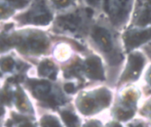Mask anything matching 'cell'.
Listing matches in <instances>:
<instances>
[{"instance_id": "8fae6325", "label": "cell", "mask_w": 151, "mask_h": 127, "mask_svg": "<svg viewBox=\"0 0 151 127\" xmlns=\"http://www.w3.org/2000/svg\"><path fill=\"white\" fill-rule=\"evenodd\" d=\"M129 3V0H118V4H119V12H118V16L119 19L123 18L126 16L127 12V4Z\"/></svg>"}, {"instance_id": "ac0fdd59", "label": "cell", "mask_w": 151, "mask_h": 127, "mask_svg": "<svg viewBox=\"0 0 151 127\" xmlns=\"http://www.w3.org/2000/svg\"><path fill=\"white\" fill-rule=\"evenodd\" d=\"M133 117V111L130 112H121L120 115H119V118L120 119H128Z\"/></svg>"}, {"instance_id": "9c48e42d", "label": "cell", "mask_w": 151, "mask_h": 127, "mask_svg": "<svg viewBox=\"0 0 151 127\" xmlns=\"http://www.w3.org/2000/svg\"><path fill=\"white\" fill-rule=\"evenodd\" d=\"M62 118L64 119V121L65 122V124L67 126H73L78 122L77 117L74 116L73 113L68 112V111H65V112L62 113Z\"/></svg>"}, {"instance_id": "277c9868", "label": "cell", "mask_w": 151, "mask_h": 127, "mask_svg": "<svg viewBox=\"0 0 151 127\" xmlns=\"http://www.w3.org/2000/svg\"><path fill=\"white\" fill-rule=\"evenodd\" d=\"M59 23L60 25H62V27L67 30H72L74 31L78 26V24L80 23V19L76 16L73 15H66V16H63L59 18Z\"/></svg>"}, {"instance_id": "7c38bea8", "label": "cell", "mask_w": 151, "mask_h": 127, "mask_svg": "<svg viewBox=\"0 0 151 127\" xmlns=\"http://www.w3.org/2000/svg\"><path fill=\"white\" fill-rule=\"evenodd\" d=\"M42 125L43 126H60L57 118L53 117H50V116L44 117L42 119Z\"/></svg>"}, {"instance_id": "4fadbf2b", "label": "cell", "mask_w": 151, "mask_h": 127, "mask_svg": "<svg viewBox=\"0 0 151 127\" xmlns=\"http://www.w3.org/2000/svg\"><path fill=\"white\" fill-rule=\"evenodd\" d=\"M93 108H94V102L92 99H86L81 103V110L86 114L90 113L93 110Z\"/></svg>"}, {"instance_id": "2e32d148", "label": "cell", "mask_w": 151, "mask_h": 127, "mask_svg": "<svg viewBox=\"0 0 151 127\" xmlns=\"http://www.w3.org/2000/svg\"><path fill=\"white\" fill-rule=\"evenodd\" d=\"M8 1L14 7H23L27 4V0H8Z\"/></svg>"}, {"instance_id": "52a82bcc", "label": "cell", "mask_w": 151, "mask_h": 127, "mask_svg": "<svg viewBox=\"0 0 151 127\" xmlns=\"http://www.w3.org/2000/svg\"><path fill=\"white\" fill-rule=\"evenodd\" d=\"M130 65L134 71V72H139V71L143 66V57L140 54H134L131 56L130 58Z\"/></svg>"}, {"instance_id": "e0dca14e", "label": "cell", "mask_w": 151, "mask_h": 127, "mask_svg": "<svg viewBox=\"0 0 151 127\" xmlns=\"http://www.w3.org/2000/svg\"><path fill=\"white\" fill-rule=\"evenodd\" d=\"M54 3L59 7H65L70 4V0H54Z\"/></svg>"}, {"instance_id": "30bf717a", "label": "cell", "mask_w": 151, "mask_h": 127, "mask_svg": "<svg viewBox=\"0 0 151 127\" xmlns=\"http://www.w3.org/2000/svg\"><path fill=\"white\" fill-rule=\"evenodd\" d=\"M52 17L50 13H42L39 15H36L34 18V22L36 24H40V25H46L48 24L50 20H51Z\"/></svg>"}, {"instance_id": "7402d4cb", "label": "cell", "mask_w": 151, "mask_h": 127, "mask_svg": "<svg viewBox=\"0 0 151 127\" xmlns=\"http://www.w3.org/2000/svg\"><path fill=\"white\" fill-rule=\"evenodd\" d=\"M86 11H87V12H88V15H92V14H93V11H92L91 9L88 8V9H87Z\"/></svg>"}, {"instance_id": "8992f818", "label": "cell", "mask_w": 151, "mask_h": 127, "mask_svg": "<svg viewBox=\"0 0 151 127\" xmlns=\"http://www.w3.org/2000/svg\"><path fill=\"white\" fill-rule=\"evenodd\" d=\"M50 86L46 81L36 83L34 86L35 95L40 98H47L50 93Z\"/></svg>"}, {"instance_id": "9a60e30c", "label": "cell", "mask_w": 151, "mask_h": 127, "mask_svg": "<svg viewBox=\"0 0 151 127\" xmlns=\"http://www.w3.org/2000/svg\"><path fill=\"white\" fill-rule=\"evenodd\" d=\"M98 98H99V102L101 103V104L106 105V106L109 104L110 100H111L110 94H109V92H107V91H104V93H100L99 95H98Z\"/></svg>"}, {"instance_id": "7a4b0ae2", "label": "cell", "mask_w": 151, "mask_h": 127, "mask_svg": "<svg viewBox=\"0 0 151 127\" xmlns=\"http://www.w3.org/2000/svg\"><path fill=\"white\" fill-rule=\"evenodd\" d=\"M87 72L94 80H104L101 60L97 57H91L86 61Z\"/></svg>"}, {"instance_id": "5b68a950", "label": "cell", "mask_w": 151, "mask_h": 127, "mask_svg": "<svg viewBox=\"0 0 151 127\" xmlns=\"http://www.w3.org/2000/svg\"><path fill=\"white\" fill-rule=\"evenodd\" d=\"M46 45H47L46 42L42 38H39V37H30L24 44L26 48H28L34 51H38V52L42 51L46 48Z\"/></svg>"}, {"instance_id": "ba28073f", "label": "cell", "mask_w": 151, "mask_h": 127, "mask_svg": "<svg viewBox=\"0 0 151 127\" xmlns=\"http://www.w3.org/2000/svg\"><path fill=\"white\" fill-rule=\"evenodd\" d=\"M54 69V65L50 61H44L42 62L40 66H39V73L40 75L46 76V75H50L53 72Z\"/></svg>"}, {"instance_id": "d6986e66", "label": "cell", "mask_w": 151, "mask_h": 127, "mask_svg": "<svg viewBox=\"0 0 151 127\" xmlns=\"http://www.w3.org/2000/svg\"><path fill=\"white\" fill-rule=\"evenodd\" d=\"M64 88H65V91L66 93H73V92L74 91V86H73V84H72V83H67V84H65V87H64Z\"/></svg>"}, {"instance_id": "44dd1931", "label": "cell", "mask_w": 151, "mask_h": 127, "mask_svg": "<svg viewBox=\"0 0 151 127\" xmlns=\"http://www.w3.org/2000/svg\"><path fill=\"white\" fill-rule=\"evenodd\" d=\"M88 2L92 5H96L98 3V0H88Z\"/></svg>"}, {"instance_id": "6da1fadb", "label": "cell", "mask_w": 151, "mask_h": 127, "mask_svg": "<svg viewBox=\"0 0 151 127\" xmlns=\"http://www.w3.org/2000/svg\"><path fill=\"white\" fill-rule=\"evenodd\" d=\"M93 37L104 51H111L112 49L111 39L109 32L103 27H95Z\"/></svg>"}, {"instance_id": "5bb4252c", "label": "cell", "mask_w": 151, "mask_h": 127, "mask_svg": "<svg viewBox=\"0 0 151 127\" xmlns=\"http://www.w3.org/2000/svg\"><path fill=\"white\" fill-rule=\"evenodd\" d=\"M14 66V62L12 58L10 57H7L5 59H4L2 61V64H1V69L4 71V72H9L11 71Z\"/></svg>"}, {"instance_id": "ffe728a7", "label": "cell", "mask_w": 151, "mask_h": 127, "mask_svg": "<svg viewBox=\"0 0 151 127\" xmlns=\"http://www.w3.org/2000/svg\"><path fill=\"white\" fill-rule=\"evenodd\" d=\"M104 10L110 12V0H104Z\"/></svg>"}, {"instance_id": "3957f363", "label": "cell", "mask_w": 151, "mask_h": 127, "mask_svg": "<svg viewBox=\"0 0 151 127\" xmlns=\"http://www.w3.org/2000/svg\"><path fill=\"white\" fill-rule=\"evenodd\" d=\"M150 39H151V29L134 34L128 38L127 44L131 47H137Z\"/></svg>"}]
</instances>
